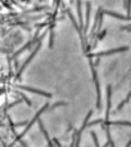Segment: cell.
<instances>
[{
	"label": "cell",
	"mask_w": 131,
	"mask_h": 147,
	"mask_svg": "<svg viewBox=\"0 0 131 147\" xmlns=\"http://www.w3.org/2000/svg\"><path fill=\"white\" fill-rule=\"evenodd\" d=\"M13 92H14V93H15V94H17L18 95L21 96V97H22V99H23L24 100H25V103H26L28 104V106L31 107V106L32 105V102H31L30 100H29L28 99V98H27V97H26V96H25V94H22V92L17 91V90H13Z\"/></svg>",
	"instance_id": "5bb4252c"
},
{
	"label": "cell",
	"mask_w": 131,
	"mask_h": 147,
	"mask_svg": "<svg viewBox=\"0 0 131 147\" xmlns=\"http://www.w3.org/2000/svg\"><path fill=\"white\" fill-rule=\"evenodd\" d=\"M15 69H16V70L19 69V64H18V61H17V59H15Z\"/></svg>",
	"instance_id": "83f0119b"
},
{
	"label": "cell",
	"mask_w": 131,
	"mask_h": 147,
	"mask_svg": "<svg viewBox=\"0 0 131 147\" xmlns=\"http://www.w3.org/2000/svg\"><path fill=\"white\" fill-rule=\"evenodd\" d=\"M102 12H100L99 15V20H98V24H97V35H99L100 31L102 27V22H103V16H102Z\"/></svg>",
	"instance_id": "e0dca14e"
},
{
	"label": "cell",
	"mask_w": 131,
	"mask_h": 147,
	"mask_svg": "<svg viewBox=\"0 0 131 147\" xmlns=\"http://www.w3.org/2000/svg\"><path fill=\"white\" fill-rule=\"evenodd\" d=\"M38 126H39L40 130H41V133H42L44 134V136H45V139H46V140H47V142H48V146H53L54 145H53V143H51V139H50V138H49L48 133V132L45 130V126H44V125H43V122H41V120H39V119L38 120Z\"/></svg>",
	"instance_id": "ba28073f"
},
{
	"label": "cell",
	"mask_w": 131,
	"mask_h": 147,
	"mask_svg": "<svg viewBox=\"0 0 131 147\" xmlns=\"http://www.w3.org/2000/svg\"><path fill=\"white\" fill-rule=\"evenodd\" d=\"M130 98H131V91H130V93L128 94V95H127V98H126V101H127V103L129 102V100H130Z\"/></svg>",
	"instance_id": "4316f807"
},
{
	"label": "cell",
	"mask_w": 131,
	"mask_h": 147,
	"mask_svg": "<svg viewBox=\"0 0 131 147\" xmlns=\"http://www.w3.org/2000/svg\"><path fill=\"white\" fill-rule=\"evenodd\" d=\"M100 57H97V58H96V61H95V64H94V65H95V67H97V65H98V64H99V62H100Z\"/></svg>",
	"instance_id": "484cf974"
},
{
	"label": "cell",
	"mask_w": 131,
	"mask_h": 147,
	"mask_svg": "<svg viewBox=\"0 0 131 147\" xmlns=\"http://www.w3.org/2000/svg\"><path fill=\"white\" fill-rule=\"evenodd\" d=\"M77 14H78V18H79V21H80L81 28H84V23H83V18H82V14H81L80 0H77Z\"/></svg>",
	"instance_id": "7c38bea8"
},
{
	"label": "cell",
	"mask_w": 131,
	"mask_h": 147,
	"mask_svg": "<svg viewBox=\"0 0 131 147\" xmlns=\"http://www.w3.org/2000/svg\"><path fill=\"white\" fill-rule=\"evenodd\" d=\"M41 42H39V43H38V45L36 46V48H35V50L32 51V53L31 54V55L29 56L27 59H26V61H25V63L23 64V65H22V67H21V68L19 69V71H18V73H17V75H16V79H18V78H19L20 77V76H21V74L22 73V71H24V69L26 67V66L30 63V61L32 60V58L35 57V55L36 54V53L38 51V50L40 49V48H41Z\"/></svg>",
	"instance_id": "3957f363"
},
{
	"label": "cell",
	"mask_w": 131,
	"mask_h": 147,
	"mask_svg": "<svg viewBox=\"0 0 131 147\" xmlns=\"http://www.w3.org/2000/svg\"><path fill=\"white\" fill-rule=\"evenodd\" d=\"M48 105H49V103H45V105L43 107H41V110H39V111L36 113V114H35V117L32 120V121L30 122H29V123H28V125L27 126V127L25 128V130H24L20 135H19V136H18L17 137H16V139H15V142H16V141H18V140H19L22 137H23L24 136H25V134L29 130H30V128L32 126V125L35 123V121H37L38 120V117H39V116L41 114V113H42V112H44V111H45V110L48 109Z\"/></svg>",
	"instance_id": "7a4b0ae2"
},
{
	"label": "cell",
	"mask_w": 131,
	"mask_h": 147,
	"mask_svg": "<svg viewBox=\"0 0 131 147\" xmlns=\"http://www.w3.org/2000/svg\"><path fill=\"white\" fill-rule=\"evenodd\" d=\"M28 123V121H24V122H19V123H14V127H19V126H25Z\"/></svg>",
	"instance_id": "7402d4cb"
},
{
	"label": "cell",
	"mask_w": 131,
	"mask_h": 147,
	"mask_svg": "<svg viewBox=\"0 0 131 147\" xmlns=\"http://www.w3.org/2000/svg\"><path fill=\"white\" fill-rule=\"evenodd\" d=\"M53 141H54V143H55V144L56 146H61V145L60 143H59V142L58 141L57 139L54 138V139H53Z\"/></svg>",
	"instance_id": "d4e9b609"
},
{
	"label": "cell",
	"mask_w": 131,
	"mask_h": 147,
	"mask_svg": "<svg viewBox=\"0 0 131 147\" xmlns=\"http://www.w3.org/2000/svg\"><path fill=\"white\" fill-rule=\"evenodd\" d=\"M91 136H92V138H93V139H94V141L95 146H97V147H99L100 145H99L98 139H97V136H96V134H95V133L93 132V131H91Z\"/></svg>",
	"instance_id": "d6986e66"
},
{
	"label": "cell",
	"mask_w": 131,
	"mask_h": 147,
	"mask_svg": "<svg viewBox=\"0 0 131 147\" xmlns=\"http://www.w3.org/2000/svg\"><path fill=\"white\" fill-rule=\"evenodd\" d=\"M103 123L106 126L107 125H118V126H131V122L130 121H120V120H118V121H106L104 120L103 122Z\"/></svg>",
	"instance_id": "9c48e42d"
},
{
	"label": "cell",
	"mask_w": 131,
	"mask_h": 147,
	"mask_svg": "<svg viewBox=\"0 0 131 147\" xmlns=\"http://www.w3.org/2000/svg\"><path fill=\"white\" fill-rule=\"evenodd\" d=\"M103 13H105L107 15H111L113 17H115L118 19L120 20H123V21H131V16H124V15H121L120 14H117L116 12H110V11H107V10H104L103 11Z\"/></svg>",
	"instance_id": "8992f818"
},
{
	"label": "cell",
	"mask_w": 131,
	"mask_h": 147,
	"mask_svg": "<svg viewBox=\"0 0 131 147\" xmlns=\"http://www.w3.org/2000/svg\"><path fill=\"white\" fill-rule=\"evenodd\" d=\"M131 146V140H130V142H129V143L127 144V146H127V147H128V146Z\"/></svg>",
	"instance_id": "f546056e"
},
{
	"label": "cell",
	"mask_w": 131,
	"mask_h": 147,
	"mask_svg": "<svg viewBox=\"0 0 131 147\" xmlns=\"http://www.w3.org/2000/svg\"><path fill=\"white\" fill-rule=\"evenodd\" d=\"M66 105H68V103H67L66 102H64V101H58V102H57V103H55L53 104V105H52L50 108L47 109V110H48V111H50V110H53V109L55 108V107H61V106H66Z\"/></svg>",
	"instance_id": "9a60e30c"
},
{
	"label": "cell",
	"mask_w": 131,
	"mask_h": 147,
	"mask_svg": "<svg viewBox=\"0 0 131 147\" xmlns=\"http://www.w3.org/2000/svg\"><path fill=\"white\" fill-rule=\"evenodd\" d=\"M15 87H16L17 88H19L22 90H27L28 92H31V93H34V94H39L41 96H44L46 97H51V94L49 93H47L45 91L43 90H38V89H35L33 87H27V86H22V85H15Z\"/></svg>",
	"instance_id": "277c9868"
},
{
	"label": "cell",
	"mask_w": 131,
	"mask_h": 147,
	"mask_svg": "<svg viewBox=\"0 0 131 147\" xmlns=\"http://www.w3.org/2000/svg\"><path fill=\"white\" fill-rule=\"evenodd\" d=\"M129 49V48L127 46H123V47H120V48H113L110 49V50L106 51H100V52H97V53H91V54H88L87 56L90 58H93V57H100V56H108V55L115 54L117 52H122V51H127Z\"/></svg>",
	"instance_id": "6da1fadb"
},
{
	"label": "cell",
	"mask_w": 131,
	"mask_h": 147,
	"mask_svg": "<svg viewBox=\"0 0 131 147\" xmlns=\"http://www.w3.org/2000/svg\"><path fill=\"white\" fill-rule=\"evenodd\" d=\"M22 102V100H15V102L12 103H10V104H9V105H8V107H7V110H9V109H10L11 107H14V106L17 105V104L21 103Z\"/></svg>",
	"instance_id": "44dd1931"
},
{
	"label": "cell",
	"mask_w": 131,
	"mask_h": 147,
	"mask_svg": "<svg viewBox=\"0 0 131 147\" xmlns=\"http://www.w3.org/2000/svg\"><path fill=\"white\" fill-rule=\"evenodd\" d=\"M95 82V86H96V91H97V108L98 110L101 109V94H100V83L98 79Z\"/></svg>",
	"instance_id": "52a82bcc"
},
{
	"label": "cell",
	"mask_w": 131,
	"mask_h": 147,
	"mask_svg": "<svg viewBox=\"0 0 131 147\" xmlns=\"http://www.w3.org/2000/svg\"><path fill=\"white\" fill-rule=\"evenodd\" d=\"M19 143L22 144V146H26V147L28 146V145H27V144H26L25 142H23V140H22V139H19Z\"/></svg>",
	"instance_id": "f1b7e54d"
},
{
	"label": "cell",
	"mask_w": 131,
	"mask_h": 147,
	"mask_svg": "<svg viewBox=\"0 0 131 147\" xmlns=\"http://www.w3.org/2000/svg\"><path fill=\"white\" fill-rule=\"evenodd\" d=\"M92 113H93V110H90V111L88 112L87 115L86 116V118L84 119V122H83V124H82L81 127V129H80V130H81V131H83V130H84V128H85L86 126H87V124H88V120H89V119H90V117H91V116L92 115Z\"/></svg>",
	"instance_id": "4fadbf2b"
},
{
	"label": "cell",
	"mask_w": 131,
	"mask_h": 147,
	"mask_svg": "<svg viewBox=\"0 0 131 147\" xmlns=\"http://www.w3.org/2000/svg\"><path fill=\"white\" fill-rule=\"evenodd\" d=\"M104 120L102 119H99V120H94L91 122H89L87 124V126H94V125H96L97 123H100V122H103Z\"/></svg>",
	"instance_id": "ffe728a7"
},
{
	"label": "cell",
	"mask_w": 131,
	"mask_h": 147,
	"mask_svg": "<svg viewBox=\"0 0 131 147\" xmlns=\"http://www.w3.org/2000/svg\"><path fill=\"white\" fill-rule=\"evenodd\" d=\"M106 131H107V136L108 143L110 144V146L114 147V143H113L112 139H111V136H110V127H109V125L107 126V127H106Z\"/></svg>",
	"instance_id": "2e32d148"
},
{
	"label": "cell",
	"mask_w": 131,
	"mask_h": 147,
	"mask_svg": "<svg viewBox=\"0 0 131 147\" xmlns=\"http://www.w3.org/2000/svg\"><path fill=\"white\" fill-rule=\"evenodd\" d=\"M127 103V101H126V100H123L120 103V105H119L118 107H117V110H120L123 106H124V104Z\"/></svg>",
	"instance_id": "cb8c5ba5"
},
{
	"label": "cell",
	"mask_w": 131,
	"mask_h": 147,
	"mask_svg": "<svg viewBox=\"0 0 131 147\" xmlns=\"http://www.w3.org/2000/svg\"><path fill=\"white\" fill-rule=\"evenodd\" d=\"M107 108L106 119H105V120L107 121V120H109L110 110V107H111V86H110V84L107 86Z\"/></svg>",
	"instance_id": "5b68a950"
},
{
	"label": "cell",
	"mask_w": 131,
	"mask_h": 147,
	"mask_svg": "<svg viewBox=\"0 0 131 147\" xmlns=\"http://www.w3.org/2000/svg\"><path fill=\"white\" fill-rule=\"evenodd\" d=\"M32 45V41H28L27 42V44L25 45H24L21 49H19V51H18L17 52H15L13 55H12V59H14V58H15L17 56H18V55H19V54H20L22 51H25V49L26 48H29V47H31Z\"/></svg>",
	"instance_id": "8fae6325"
},
{
	"label": "cell",
	"mask_w": 131,
	"mask_h": 147,
	"mask_svg": "<svg viewBox=\"0 0 131 147\" xmlns=\"http://www.w3.org/2000/svg\"><path fill=\"white\" fill-rule=\"evenodd\" d=\"M53 42H54V32H53L52 28H50V37H49V48H52L53 47Z\"/></svg>",
	"instance_id": "ac0fdd59"
},
{
	"label": "cell",
	"mask_w": 131,
	"mask_h": 147,
	"mask_svg": "<svg viewBox=\"0 0 131 147\" xmlns=\"http://www.w3.org/2000/svg\"><path fill=\"white\" fill-rule=\"evenodd\" d=\"M7 59H8V63H9V77H12V66H11V60H10V58L8 56L7 57Z\"/></svg>",
	"instance_id": "603a6c76"
},
{
	"label": "cell",
	"mask_w": 131,
	"mask_h": 147,
	"mask_svg": "<svg viewBox=\"0 0 131 147\" xmlns=\"http://www.w3.org/2000/svg\"><path fill=\"white\" fill-rule=\"evenodd\" d=\"M90 4L89 2L87 3V12H86V24H85V27L84 28V35H86L87 32V29L89 27V21H90Z\"/></svg>",
	"instance_id": "30bf717a"
}]
</instances>
